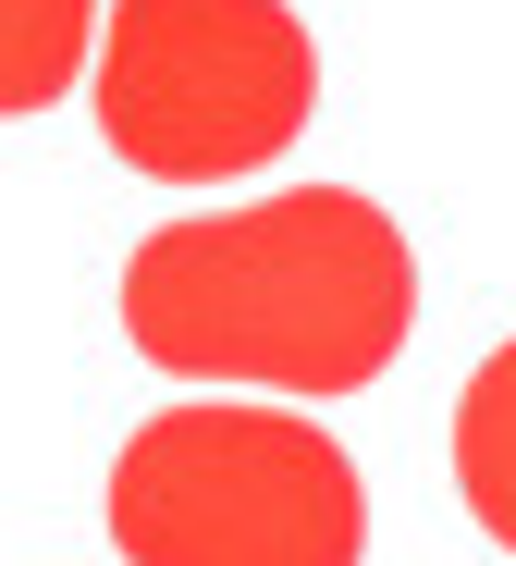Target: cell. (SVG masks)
Returning a JSON list of instances; mask_svg holds the SVG:
<instances>
[{
  "mask_svg": "<svg viewBox=\"0 0 516 566\" xmlns=\"http://www.w3.org/2000/svg\"><path fill=\"white\" fill-rule=\"evenodd\" d=\"M455 493H467V517L516 554V333L467 369V395H455Z\"/></svg>",
  "mask_w": 516,
  "mask_h": 566,
  "instance_id": "cell-4",
  "label": "cell"
},
{
  "mask_svg": "<svg viewBox=\"0 0 516 566\" xmlns=\"http://www.w3.org/2000/svg\"><path fill=\"white\" fill-rule=\"evenodd\" d=\"M98 0H0V124H38L50 99L86 86Z\"/></svg>",
  "mask_w": 516,
  "mask_h": 566,
  "instance_id": "cell-5",
  "label": "cell"
},
{
  "mask_svg": "<svg viewBox=\"0 0 516 566\" xmlns=\"http://www.w3.org/2000/svg\"><path fill=\"white\" fill-rule=\"evenodd\" d=\"M86 112L148 185H246L320 112V38L283 0H112Z\"/></svg>",
  "mask_w": 516,
  "mask_h": 566,
  "instance_id": "cell-3",
  "label": "cell"
},
{
  "mask_svg": "<svg viewBox=\"0 0 516 566\" xmlns=\"http://www.w3.org/2000/svg\"><path fill=\"white\" fill-rule=\"evenodd\" d=\"M124 333L172 382H259L271 407H320L406 357L419 259L357 185H283L246 210L160 222L124 259Z\"/></svg>",
  "mask_w": 516,
  "mask_h": 566,
  "instance_id": "cell-1",
  "label": "cell"
},
{
  "mask_svg": "<svg viewBox=\"0 0 516 566\" xmlns=\"http://www.w3.org/2000/svg\"><path fill=\"white\" fill-rule=\"evenodd\" d=\"M124 566H357L369 493L307 407H160L112 455Z\"/></svg>",
  "mask_w": 516,
  "mask_h": 566,
  "instance_id": "cell-2",
  "label": "cell"
}]
</instances>
